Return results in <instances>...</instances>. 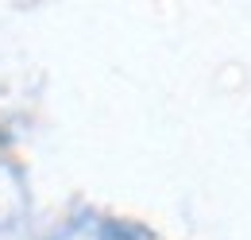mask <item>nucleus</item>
<instances>
[{
    "mask_svg": "<svg viewBox=\"0 0 251 240\" xmlns=\"http://www.w3.org/2000/svg\"><path fill=\"white\" fill-rule=\"evenodd\" d=\"M104 240H135V237H127V233H120V229H108V233H104Z\"/></svg>",
    "mask_w": 251,
    "mask_h": 240,
    "instance_id": "f257e3e1",
    "label": "nucleus"
}]
</instances>
